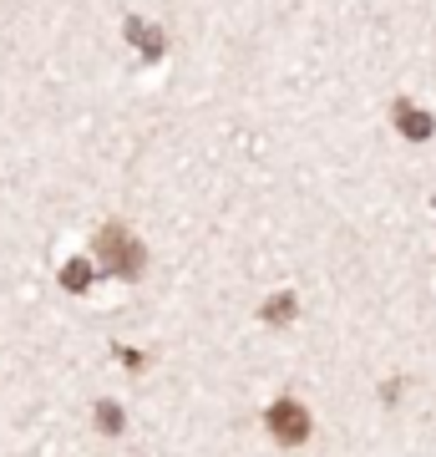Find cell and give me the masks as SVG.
I'll return each instance as SVG.
<instances>
[{
	"instance_id": "277c9868",
	"label": "cell",
	"mask_w": 436,
	"mask_h": 457,
	"mask_svg": "<svg viewBox=\"0 0 436 457\" xmlns=\"http://www.w3.org/2000/svg\"><path fill=\"white\" fill-rule=\"evenodd\" d=\"M128 41L143 46V56H162V36L147 26V21H128Z\"/></svg>"
},
{
	"instance_id": "7a4b0ae2",
	"label": "cell",
	"mask_w": 436,
	"mask_h": 457,
	"mask_svg": "<svg viewBox=\"0 0 436 457\" xmlns=\"http://www.w3.org/2000/svg\"><path fill=\"white\" fill-rule=\"evenodd\" d=\"M269 432H275L284 447H294V442L309 437V411L294 402V396H279L275 407H269Z\"/></svg>"
},
{
	"instance_id": "52a82bcc",
	"label": "cell",
	"mask_w": 436,
	"mask_h": 457,
	"mask_svg": "<svg viewBox=\"0 0 436 457\" xmlns=\"http://www.w3.org/2000/svg\"><path fill=\"white\" fill-rule=\"evenodd\" d=\"M97 422L107 427V432H117V427H122V411H117V407H97Z\"/></svg>"
},
{
	"instance_id": "5b68a950",
	"label": "cell",
	"mask_w": 436,
	"mask_h": 457,
	"mask_svg": "<svg viewBox=\"0 0 436 457\" xmlns=\"http://www.w3.org/2000/svg\"><path fill=\"white\" fill-rule=\"evenodd\" d=\"M86 279H92V264H86V260H71V264L62 270V285H66V290H86Z\"/></svg>"
},
{
	"instance_id": "3957f363",
	"label": "cell",
	"mask_w": 436,
	"mask_h": 457,
	"mask_svg": "<svg viewBox=\"0 0 436 457\" xmlns=\"http://www.w3.org/2000/svg\"><path fill=\"white\" fill-rule=\"evenodd\" d=\"M396 122H401V132L411 137V143H421V137H432V117L416 112V107H406V102H396Z\"/></svg>"
},
{
	"instance_id": "6da1fadb",
	"label": "cell",
	"mask_w": 436,
	"mask_h": 457,
	"mask_svg": "<svg viewBox=\"0 0 436 457\" xmlns=\"http://www.w3.org/2000/svg\"><path fill=\"white\" fill-rule=\"evenodd\" d=\"M97 260L107 264V270H117V275H143V245L132 239L122 224H107V228H97Z\"/></svg>"
},
{
	"instance_id": "8992f818",
	"label": "cell",
	"mask_w": 436,
	"mask_h": 457,
	"mask_svg": "<svg viewBox=\"0 0 436 457\" xmlns=\"http://www.w3.org/2000/svg\"><path fill=\"white\" fill-rule=\"evenodd\" d=\"M290 315H294V300H290V295H275V300L264 305V320H275V326H284Z\"/></svg>"
}]
</instances>
